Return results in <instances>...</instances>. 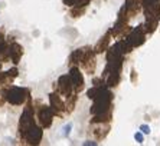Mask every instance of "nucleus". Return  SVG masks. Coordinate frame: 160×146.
Returning <instances> with one entry per match:
<instances>
[{
	"mask_svg": "<svg viewBox=\"0 0 160 146\" xmlns=\"http://www.w3.org/2000/svg\"><path fill=\"white\" fill-rule=\"evenodd\" d=\"M52 116H53V110L52 107H46L43 106L41 110H39V113H38V117H39V122L43 128H49L51 123H52Z\"/></svg>",
	"mask_w": 160,
	"mask_h": 146,
	"instance_id": "2",
	"label": "nucleus"
},
{
	"mask_svg": "<svg viewBox=\"0 0 160 146\" xmlns=\"http://www.w3.org/2000/svg\"><path fill=\"white\" fill-rule=\"evenodd\" d=\"M140 130H142L143 133H146V135H147V133H150V128L147 126V125H142V126H140Z\"/></svg>",
	"mask_w": 160,
	"mask_h": 146,
	"instance_id": "12",
	"label": "nucleus"
},
{
	"mask_svg": "<svg viewBox=\"0 0 160 146\" xmlns=\"http://www.w3.org/2000/svg\"><path fill=\"white\" fill-rule=\"evenodd\" d=\"M22 48L19 46V44H12L10 48H9V55H10L12 60L15 63L19 62V59H20V56H22Z\"/></svg>",
	"mask_w": 160,
	"mask_h": 146,
	"instance_id": "8",
	"label": "nucleus"
},
{
	"mask_svg": "<svg viewBox=\"0 0 160 146\" xmlns=\"http://www.w3.org/2000/svg\"><path fill=\"white\" fill-rule=\"evenodd\" d=\"M71 129H72V123H68L65 128H63V136H68L69 135V132H71Z\"/></svg>",
	"mask_w": 160,
	"mask_h": 146,
	"instance_id": "11",
	"label": "nucleus"
},
{
	"mask_svg": "<svg viewBox=\"0 0 160 146\" xmlns=\"http://www.w3.org/2000/svg\"><path fill=\"white\" fill-rule=\"evenodd\" d=\"M29 92L26 89H22V88H10L9 92L6 93V99L12 105H22L25 100H26Z\"/></svg>",
	"mask_w": 160,
	"mask_h": 146,
	"instance_id": "1",
	"label": "nucleus"
},
{
	"mask_svg": "<svg viewBox=\"0 0 160 146\" xmlns=\"http://www.w3.org/2000/svg\"><path fill=\"white\" fill-rule=\"evenodd\" d=\"M142 27L143 26H140L138 29H134L130 36L127 37V42H128V44H130L131 48L138 46V44H142L143 42H144V30H143Z\"/></svg>",
	"mask_w": 160,
	"mask_h": 146,
	"instance_id": "3",
	"label": "nucleus"
},
{
	"mask_svg": "<svg viewBox=\"0 0 160 146\" xmlns=\"http://www.w3.org/2000/svg\"><path fill=\"white\" fill-rule=\"evenodd\" d=\"M51 107H52L53 113L56 115H62V112L65 110V103L62 102L59 95H51Z\"/></svg>",
	"mask_w": 160,
	"mask_h": 146,
	"instance_id": "7",
	"label": "nucleus"
},
{
	"mask_svg": "<svg viewBox=\"0 0 160 146\" xmlns=\"http://www.w3.org/2000/svg\"><path fill=\"white\" fill-rule=\"evenodd\" d=\"M134 139H136L138 143H143V135L140 133V132H137V133L134 135Z\"/></svg>",
	"mask_w": 160,
	"mask_h": 146,
	"instance_id": "13",
	"label": "nucleus"
},
{
	"mask_svg": "<svg viewBox=\"0 0 160 146\" xmlns=\"http://www.w3.org/2000/svg\"><path fill=\"white\" fill-rule=\"evenodd\" d=\"M78 0H63V3L68 4V6H72V4H77Z\"/></svg>",
	"mask_w": 160,
	"mask_h": 146,
	"instance_id": "14",
	"label": "nucleus"
},
{
	"mask_svg": "<svg viewBox=\"0 0 160 146\" xmlns=\"http://www.w3.org/2000/svg\"><path fill=\"white\" fill-rule=\"evenodd\" d=\"M72 89H74V84H72V80L69 76H62L59 79V90L63 96H72Z\"/></svg>",
	"mask_w": 160,
	"mask_h": 146,
	"instance_id": "4",
	"label": "nucleus"
},
{
	"mask_svg": "<svg viewBox=\"0 0 160 146\" xmlns=\"http://www.w3.org/2000/svg\"><path fill=\"white\" fill-rule=\"evenodd\" d=\"M25 139L28 140V143H39L42 139V129L36 128V126H32L29 130L25 133Z\"/></svg>",
	"mask_w": 160,
	"mask_h": 146,
	"instance_id": "5",
	"label": "nucleus"
},
{
	"mask_svg": "<svg viewBox=\"0 0 160 146\" xmlns=\"http://www.w3.org/2000/svg\"><path fill=\"white\" fill-rule=\"evenodd\" d=\"M12 79H13V77L9 76V73H0V86L4 83H8V82L12 80Z\"/></svg>",
	"mask_w": 160,
	"mask_h": 146,
	"instance_id": "10",
	"label": "nucleus"
},
{
	"mask_svg": "<svg viewBox=\"0 0 160 146\" xmlns=\"http://www.w3.org/2000/svg\"><path fill=\"white\" fill-rule=\"evenodd\" d=\"M69 77H71L72 84H74V89L77 92L81 90V89L84 88V79H82V75L78 70V67H72L71 73H69Z\"/></svg>",
	"mask_w": 160,
	"mask_h": 146,
	"instance_id": "6",
	"label": "nucleus"
},
{
	"mask_svg": "<svg viewBox=\"0 0 160 146\" xmlns=\"http://www.w3.org/2000/svg\"><path fill=\"white\" fill-rule=\"evenodd\" d=\"M108 43H110V39H108V34H107V36L104 37V40L101 39V40L98 42V44L95 46V52H97V53H100V52H104L105 49L108 48Z\"/></svg>",
	"mask_w": 160,
	"mask_h": 146,
	"instance_id": "9",
	"label": "nucleus"
}]
</instances>
